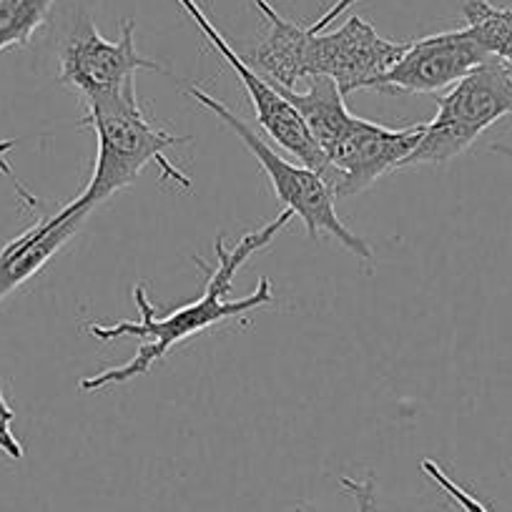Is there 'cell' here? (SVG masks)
<instances>
[{
    "mask_svg": "<svg viewBox=\"0 0 512 512\" xmlns=\"http://www.w3.org/2000/svg\"><path fill=\"white\" fill-rule=\"evenodd\" d=\"M139 71L164 73V66L136 51L134 18L121 23L118 41H106L93 26L86 8L73 16L71 31L66 33L58 51V81L81 96L83 103L121 91Z\"/></svg>",
    "mask_w": 512,
    "mask_h": 512,
    "instance_id": "obj_7",
    "label": "cell"
},
{
    "mask_svg": "<svg viewBox=\"0 0 512 512\" xmlns=\"http://www.w3.org/2000/svg\"><path fill=\"white\" fill-rule=\"evenodd\" d=\"M354 3H357V0H334L332 6H329L327 11H324L322 16H319L317 21H314L312 26H307V28H309V31H312V33H322V31H327V28L332 26V23L337 21L339 16H344V13H347L349 8L354 6ZM507 3H512V0H507Z\"/></svg>",
    "mask_w": 512,
    "mask_h": 512,
    "instance_id": "obj_17",
    "label": "cell"
},
{
    "mask_svg": "<svg viewBox=\"0 0 512 512\" xmlns=\"http://www.w3.org/2000/svg\"><path fill=\"white\" fill-rule=\"evenodd\" d=\"M18 141H0V174L6 176L8 179V184L13 186V191H16V196L18 199L23 201V204L28 206V209H33L36 211L38 206H41V199H38L36 194H33L31 189H28L26 184H23L21 179H18L16 176V171H13V166H11V161H8V154H11V149L13 146H16Z\"/></svg>",
    "mask_w": 512,
    "mask_h": 512,
    "instance_id": "obj_16",
    "label": "cell"
},
{
    "mask_svg": "<svg viewBox=\"0 0 512 512\" xmlns=\"http://www.w3.org/2000/svg\"><path fill=\"white\" fill-rule=\"evenodd\" d=\"M462 18L482 48L512 68V6H495L490 0H465Z\"/></svg>",
    "mask_w": 512,
    "mask_h": 512,
    "instance_id": "obj_11",
    "label": "cell"
},
{
    "mask_svg": "<svg viewBox=\"0 0 512 512\" xmlns=\"http://www.w3.org/2000/svg\"><path fill=\"white\" fill-rule=\"evenodd\" d=\"M279 91L297 108L312 139L317 141L327 161V184L334 199H352L384 174L402 169L425 131V123L387 128L354 116L344 103V93L329 78H309V88L304 93H297L294 88Z\"/></svg>",
    "mask_w": 512,
    "mask_h": 512,
    "instance_id": "obj_3",
    "label": "cell"
},
{
    "mask_svg": "<svg viewBox=\"0 0 512 512\" xmlns=\"http://www.w3.org/2000/svg\"><path fill=\"white\" fill-rule=\"evenodd\" d=\"M512 113V68L490 56L437 98V116L425 123L407 166H440L465 154L492 123Z\"/></svg>",
    "mask_w": 512,
    "mask_h": 512,
    "instance_id": "obj_6",
    "label": "cell"
},
{
    "mask_svg": "<svg viewBox=\"0 0 512 512\" xmlns=\"http://www.w3.org/2000/svg\"><path fill=\"white\" fill-rule=\"evenodd\" d=\"M490 53L482 48L470 28L435 33L407 43L405 53L384 73L377 91L387 96L397 93H437L452 88L472 68L485 63Z\"/></svg>",
    "mask_w": 512,
    "mask_h": 512,
    "instance_id": "obj_9",
    "label": "cell"
},
{
    "mask_svg": "<svg viewBox=\"0 0 512 512\" xmlns=\"http://www.w3.org/2000/svg\"><path fill=\"white\" fill-rule=\"evenodd\" d=\"M176 3L189 13V18L199 26V31L204 33L206 41H209L211 46H214V51L229 63V68L236 73V78L244 83L246 96L251 98V106H254L256 118H259L264 131H267L284 151L297 156L299 164L309 166V169L317 171V174L327 181V161H324L317 141L312 139L307 123L302 121L297 108L284 98V93L279 91L269 78L259 76L244 58L236 56V51L229 46L224 33L211 23V18L201 11V6L196 0H176Z\"/></svg>",
    "mask_w": 512,
    "mask_h": 512,
    "instance_id": "obj_8",
    "label": "cell"
},
{
    "mask_svg": "<svg viewBox=\"0 0 512 512\" xmlns=\"http://www.w3.org/2000/svg\"><path fill=\"white\" fill-rule=\"evenodd\" d=\"M78 123L91 128L98 149L91 181L73 199V204L93 211L113 194L134 184L149 164L159 166L164 181L191 189L189 176L166 159V151L191 144V136H174L154 126L141 111L134 81L111 96L86 103V116Z\"/></svg>",
    "mask_w": 512,
    "mask_h": 512,
    "instance_id": "obj_4",
    "label": "cell"
},
{
    "mask_svg": "<svg viewBox=\"0 0 512 512\" xmlns=\"http://www.w3.org/2000/svg\"><path fill=\"white\" fill-rule=\"evenodd\" d=\"M294 219L292 209H284L282 214L274 221L264 224L262 229L246 231L236 246L226 249L224 234L216 236L214 254H216V267H209L201 259H194L201 267L206 277V289L196 302L184 304V307L171 309L164 317H156V307L149 302V294L146 289L134 287V302L139 307L141 322H118L111 327H103V324H88V334L98 342H116L121 337H139L144 339V347L136 352L134 359H128L121 367L103 369V372L86 377L81 382L83 392H98L103 387H111V384H126L136 377H144L149 374V369L154 364H159L176 344L186 342V339L196 337L204 329L214 327V324L226 322V319L244 317V314L254 312V309H262L274 304L272 294V282L267 277L259 279L256 289L251 294L241 299H226V294L234 287V277L256 251L267 249L279 234L289 226V221Z\"/></svg>",
    "mask_w": 512,
    "mask_h": 512,
    "instance_id": "obj_1",
    "label": "cell"
},
{
    "mask_svg": "<svg viewBox=\"0 0 512 512\" xmlns=\"http://www.w3.org/2000/svg\"><path fill=\"white\" fill-rule=\"evenodd\" d=\"M339 482H342L344 492L354 500L357 512H384L377 502V482H374L372 475H367L364 480H354V477L344 475Z\"/></svg>",
    "mask_w": 512,
    "mask_h": 512,
    "instance_id": "obj_14",
    "label": "cell"
},
{
    "mask_svg": "<svg viewBox=\"0 0 512 512\" xmlns=\"http://www.w3.org/2000/svg\"><path fill=\"white\" fill-rule=\"evenodd\" d=\"M91 211L78 204H66L53 216H41L23 234L0 249V302L18 287L31 282L53 256L81 231Z\"/></svg>",
    "mask_w": 512,
    "mask_h": 512,
    "instance_id": "obj_10",
    "label": "cell"
},
{
    "mask_svg": "<svg viewBox=\"0 0 512 512\" xmlns=\"http://www.w3.org/2000/svg\"><path fill=\"white\" fill-rule=\"evenodd\" d=\"M492 151H495V154H502V156H510V159H512V146L495 144V146H492Z\"/></svg>",
    "mask_w": 512,
    "mask_h": 512,
    "instance_id": "obj_18",
    "label": "cell"
},
{
    "mask_svg": "<svg viewBox=\"0 0 512 512\" xmlns=\"http://www.w3.org/2000/svg\"><path fill=\"white\" fill-rule=\"evenodd\" d=\"M56 0H0V51L28 46Z\"/></svg>",
    "mask_w": 512,
    "mask_h": 512,
    "instance_id": "obj_12",
    "label": "cell"
},
{
    "mask_svg": "<svg viewBox=\"0 0 512 512\" xmlns=\"http://www.w3.org/2000/svg\"><path fill=\"white\" fill-rule=\"evenodd\" d=\"M186 93H189L194 101H199L201 106L209 108L219 121H224L226 126L244 141L246 149L256 156V161L262 164L264 174H267L269 184H272L274 194H277L279 201L287 204V209L294 211V216L304 221L307 226L309 239H319L322 234L332 236L347 251H352L357 259H362L364 264H372L374 251L372 246L367 244L364 236L354 234L349 226H344L339 221L337 209H334V194L329 189L327 181L312 171L304 164H292L284 156H279L262 136L256 134L254 128L244 121V118L236 116L226 103H221L219 98L206 93L204 88L196 86V83H186Z\"/></svg>",
    "mask_w": 512,
    "mask_h": 512,
    "instance_id": "obj_5",
    "label": "cell"
},
{
    "mask_svg": "<svg viewBox=\"0 0 512 512\" xmlns=\"http://www.w3.org/2000/svg\"><path fill=\"white\" fill-rule=\"evenodd\" d=\"M251 3L267 18L269 33L251 48L249 61L279 88H294L302 78H329L344 96L359 88H377L407 48V43L379 36L372 23L359 16L337 31L312 33L284 18L269 0Z\"/></svg>",
    "mask_w": 512,
    "mask_h": 512,
    "instance_id": "obj_2",
    "label": "cell"
},
{
    "mask_svg": "<svg viewBox=\"0 0 512 512\" xmlns=\"http://www.w3.org/2000/svg\"><path fill=\"white\" fill-rule=\"evenodd\" d=\"M13 420H16V412L11 410L6 395L0 390V452H3L8 460H21L23 445L16 437V432H13Z\"/></svg>",
    "mask_w": 512,
    "mask_h": 512,
    "instance_id": "obj_15",
    "label": "cell"
},
{
    "mask_svg": "<svg viewBox=\"0 0 512 512\" xmlns=\"http://www.w3.org/2000/svg\"><path fill=\"white\" fill-rule=\"evenodd\" d=\"M422 470H425L427 477H430V480L435 482V485L440 487V490H445L447 495L452 497V502H457V507H462V510H465V512H490L485 505H482L480 500H477L475 495H470V492H467L465 487H460V485H457V482H452L450 477L445 475V470H442V467L437 465V462L425 460V462H422Z\"/></svg>",
    "mask_w": 512,
    "mask_h": 512,
    "instance_id": "obj_13",
    "label": "cell"
}]
</instances>
